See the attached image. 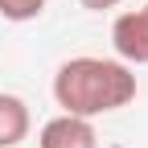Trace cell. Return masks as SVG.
Masks as SVG:
<instances>
[{"mask_svg": "<svg viewBox=\"0 0 148 148\" xmlns=\"http://www.w3.org/2000/svg\"><path fill=\"white\" fill-rule=\"evenodd\" d=\"M111 45H115V58L127 66H148V4L127 8L115 16L111 25Z\"/></svg>", "mask_w": 148, "mask_h": 148, "instance_id": "7a4b0ae2", "label": "cell"}, {"mask_svg": "<svg viewBox=\"0 0 148 148\" xmlns=\"http://www.w3.org/2000/svg\"><path fill=\"white\" fill-rule=\"evenodd\" d=\"M45 12V0H0V16L12 25H25V21H37Z\"/></svg>", "mask_w": 148, "mask_h": 148, "instance_id": "5b68a950", "label": "cell"}, {"mask_svg": "<svg viewBox=\"0 0 148 148\" xmlns=\"http://www.w3.org/2000/svg\"><path fill=\"white\" fill-rule=\"evenodd\" d=\"M82 8H90V12H107V8H115V4H123V0H78Z\"/></svg>", "mask_w": 148, "mask_h": 148, "instance_id": "8992f818", "label": "cell"}, {"mask_svg": "<svg viewBox=\"0 0 148 148\" xmlns=\"http://www.w3.org/2000/svg\"><path fill=\"white\" fill-rule=\"evenodd\" d=\"M33 127L29 103L21 95H0V148H16Z\"/></svg>", "mask_w": 148, "mask_h": 148, "instance_id": "277c9868", "label": "cell"}, {"mask_svg": "<svg viewBox=\"0 0 148 148\" xmlns=\"http://www.w3.org/2000/svg\"><path fill=\"white\" fill-rule=\"evenodd\" d=\"M136 70L119 62V58H70L53 74V103L62 107V115H78V119H95L111 115L136 99Z\"/></svg>", "mask_w": 148, "mask_h": 148, "instance_id": "6da1fadb", "label": "cell"}, {"mask_svg": "<svg viewBox=\"0 0 148 148\" xmlns=\"http://www.w3.org/2000/svg\"><path fill=\"white\" fill-rule=\"evenodd\" d=\"M37 148H99L95 123L78 119V115H53L41 136H37Z\"/></svg>", "mask_w": 148, "mask_h": 148, "instance_id": "3957f363", "label": "cell"}]
</instances>
